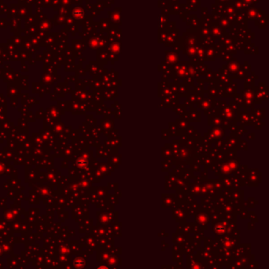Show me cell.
<instances>
[{
  "instance_id": "6da1fadb",
  "label": "cell",
  "mask_w": 269,
  "mask_h": 269,
  "mask_svg": "<svg viewBox=\"0 0 269 269\" xmlns=\"http://www.w3.org/2000/svg\"><path fill=\"white\" fill-rule=\"evenodd\" d=\"M100 269H108V268H106V267H101Z\"/></svg>"
}]
</instances>
